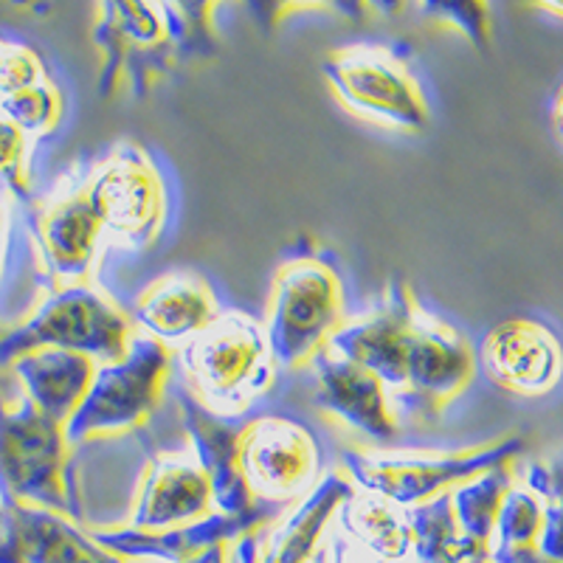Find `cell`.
<instances>
[{"instance_id":"1","label":"cell","mask_w":563,"mask_h":563,"mask_svg":"<svg viewBox=\"0 0 563 563\" xmlns=\"http://www.w3.org/2000/svg\"><path fill=\"white\" fill-rule=\"evenodd\" d=\"M214 7L189 3H99L93 43L102 54L99 93L113 97L122 85L144 93L180 54L214 45L209 14Z\"/></svg>"},{"instance_id":"2","label":"cell","mask_w":563,"mask_h":563,"mask_svg":"<svg viewBox=\"0 0 563 563\" xmlns=\"http://www.w3.org/2000/svg\"><path fill=\"white\" fill-rule=\"evenodd\" d=\"M184 386L209 415L238 420L254 409L276 384L274 352L265 339L263 321L229 310L175 350Z\"/></svg>"},{"instance_id":"3","label":"cell","mask_w":563,"mask_h":563,"mask_svg":"<svg viewBox=\"0 0 563 563\" xmlns=\"http://www.w3.org/2000/svg\"><path fill=\"white\" fill-rule=\"evenodd\" d=\"M135 335L139 330L128 310L119 308L108 290L88 282L52 290L26 321L3 327L0 366L9 369L20 355L37 350L77 352L97 364H115L128 355Z\"/></svg>"},{"instance_id":"4","label":"cell","mask_w":563,"mask_h":563,"mask_svg":"<svg viewBox=\"0 0 563 563\" xmlns=\"http://www.w3.org/2000/svg\"><path fill=\"white\" fill-rule=\"evenodd\" d=\"M521 451V437H505L462 451L350 449L341 454V465L355 490L380 496L400 510H411L429 505L442 493H451L493 467L510 465Z\"/></svg>"},{"instance_id":"5","label":"cell","mask_w":563,"mask_h":563,"mask_svg":"<svg viewBox=\"0 0 563 563\" xmlns=\"http://www.w3.org/2000/svg\"><path fill=\"white\" fill-rule=\"evenodd\" d=\"M346 294L324 256H290L276 268L263 330L279 369H305L346 324Z\"/></svg>"},{"instance_id":"6","label":"cell","mask_w":563,"mask_h":563,"mask_svg":"<svg viewBox=\"0 0 563 563\" xmlns=\"http://www.w3.org/2000/svg\"><path fill=\"white\" fill-rule=\"evenodd\" d=\"M65 426L26 397H0V501L59 512L82 525V507L68 476Z\"/></svg>"},{"instance_id":"7","label":"cell","mask_w":563,"mask_h":563,"mask_svg":"<svg viewBox=\"0 0 563 563\" xmlns=\"http://www.w3.org/2000/svg\"><path fill=\"white\" fill-rule=\"evenodd\" d=\"M330 93L355 119L391 130V133H426L431 108L420 79L404 52L384 43L339 45L321 59Z\"/></svg>"},{"instance_id":"8","label":"cell","mask_w":563,"mask_h":563,"mask_svg":"<svg viewBox=\"0 0 563 563\" xmlns=\"http://www.w3.org/2000/svg\"><path fill=\"white\" fill-rule=\"evenodd\" d=\"M173 366L175 352L144 333L135 335L122 361L99 364L88 395L65 422L70 451L82 442L144 429L169 395Z\"/></svg>"},{"instance_id":"9","label":"cell","mask_w":563,"mask_h":563,"mask_svg":"<svg viewBox=\"0 0 563 563\" xmlns=\"http://www.w3.org/2000/svg\"><path fill=\"white\" fill-rule=\"evenodd\" d=\"M82 186L102 218L108 245L135 254L155 249L169 220V189L147 150L133 141L115 144Z\"/></svg>"},{"instance_id":"10","label":"cell","mask_w":563,"mask_h":563,"mask_svg":"<svg viewBox=\"0 0 563 563\" xmlns=\"http://www.w3.org/2000/svg\"><path fill=\"white\" fill-rule=\"evenodd\" d=\"M238 465L251 499L290 510L321 479V445L299 420L263 415L243 422Z\"/></svg>"},{"instance_id":"11","label":"cell","mask_w":563,"mask_h":563,"mask_svg":"<svg viewBox=\"0 0 563 563\" xmlns=\"http://www.w3.org/2000/svg\"><path fill=\"white\" fill-rule=\"evenodd\" d=\"M476 366L501 391L544 397L563 380V339L547 321L512 316L482 335Z\"/></svg>"},{"instance_id":"12","label":"cell","mask_w":563,"mask_h":563,"mask_svg":"<svg viewBox=\"0 0 563 563\" xmlns=\"http://www.w3.org/2000/svg\"><path fill=\"white\" fill-rule=\"evenodd\" d=\"M476 369V350L460 327L417 305L400 397H409L422 417H440L474 384Z\"/></svg>"},{"instance_id":"13","label":"cell","mask_w":563,"mask_h":563,"mask_svg":"<svg viewBox=\"0 0 563 563\" xmlns=\"http://www.w3.org/2000/svg\"><path fill=\"white\" fill-rule=\"evenodd\" d=\"M417 305L420 301L415 299L409 285L395 282L386 288L384 301L372 313L346 319V324L330 339L327 350L372 372L386 386L391 400H397L406 386V361H409Z\"/></svg>"},{"instance_id":"14","label":"cell","mask_w":563,"mask_h":563,"mask_svg":"<svg viewBox=\"0 0 563 563\" xmlns=\"http://www.w3.org/2000/svg\"><path fill=\"white\" fill-rule=\"evenodd\" d=\"M32 234L52 290L88 285L99 254L108 245L102 218L82 184L52 203L37 206L32 214Z\"/></svg>"},{"instance_id":"15","label":"cell","mask_w":563,"mask_h":563,"mask_svg":"<svg viewBox=\"0 0 563 563\" xmlns=\"http://www.w3.org/2000/svg\"><path fill=\"white\" fill-rule=\"evenodd\" d=\"M214 512V490L192 451L155 454L141 476L124 527L139 532H167L198 525Z\"/></svg>"},{"instance_id":"16","label":"cell","mask_w":563,"mask_h":563,"mask_svg":"<svg viewBox=\"0 0 563 563\" xmlns=\"http://www.w3.org/2000/svg\"><path fill=\"white\" fill-rule=\"evenodd\" d=\"M310 372L316 380L313 400L321 415L380 445L400 434L391 409L395 400L372 372L341 358L333 350L319 352Z\"/></svg>"},{"instance_id":"17","label":"cell","mask_w":563,"mask_h":563,"mask_svg":"<svg viewBox=\"0 0 563 563\" xmlns=\"http://www.w3.org/2000/svg\"><path fill=\"white\" fill-rule=\"evenodd\" d=\"M169 395L175 397L180 411V422H184L189 442H192V454L206 471L214 490V507L223 516H254L260 510H279V507L260 505L251 499L249 487H245L243 476H240L238 465V442L243 426L234 420H223L203 409V406L189 395L184 384H169ZM288 512V510H279Z\"/></svg>"},{"instance_id":"18","label":"cell","mask_w":563,"mask_h":563,"mask_svg":"<svg viewBox=\"0 0 563 563\" xmlns=\"http://www.w3.org/2000/svg\"><path fill=\"white\" fill-rule=\"evenodd\" d=\"M285 512L260 510L254 516H223L214 512L198 525H186L167 532H139L128 530L124 525L115 527H90V536L97 538L104 550L124 561H169L180 563L186 558L198 555L218 544H231L245 536H256L274 521H279Z\"/></svg>"},{"instance_id":"19","label":"cell","mask_w":563,"mask_h":563,"mask_svg":"<svg viewBox=\"0 0 563 563\" xmlns=\"http://www.w3.org/2000/svg\"><path fill=\"white\" fill-rule=\"evenodd\" d=\"M218 316V296L195 271H169L153 279L135 296L130 310L139 333L161 341L173 352L203 333Z\"/></svg>"},{"instance_id":"20","label":"cell","mask_w":563,"mask_h":563,"mask_svg":"<svg viewBox=\"0 0 563 563\" xmlns=\"http://www.w3.org/2000/svg\"><path fill=\"white\" fill-rule=\"evenodd\" d=\"M99 364L88 355L65 350H37L9 364L12 378L29 404L65 426L88 395Z\"/></svg>"},{"instance_id":"21","label":"cell","mask_w":563,"mask_h":563,"mask_svg":"<svg viewBox=\"0 0 563 563\" xmlns=\"http://www.w3.org/2000/svg\"><path fill=\"white\" fill-rule=\"evenodd\" d=\"M355 487L346 479L344 471L324 474V479L313 487L296 507H290L279 521L263 532V550L256 563H310L319 552L321 536L339 516V507L350 499Z\"/></svg>"},{"instance_id":"22","label":"cell","mask_w":563,"mask_h":563,"mask_svg":"<svg viewBox=\"0 0 563 563\" xmlns=\"http://www.w3.org/2000/svg\"><path fill=\"white\" fill-rule=\"evenodd\" d=\"M18 527L23 563H130L104 550L79 521L32 505H7Z\"/></svg>"},{"instance_id":"23","label":"cell","mask_w":563,"mask_h":563,"mask_svg":"<svg viewBox=\"0 0 563 563\" xmlns=\"http://www.w3.org/2000/svg\"><path fill=\"white\" fill-rule=\"evenodd\" d=\"M335 519L341 521L350 541L375 552L384 561L397 563L411 555L409 516H406V510L391 505V501L380 499V496L355 490L339 507Z\"/></svg>"},{"instance_id":"24","label":"cell","mask_w":563,"mask_h":563,"mask_svg":"<svg viewBox=\"0 0 563 563\" xmlns=\"http://www.w3.org/2000/svg\"><path fill=\"white\" fill-rule=\"evenodd\" d=\"M411 527V552L420 563H490L487 547L467 541L451 510V493L406 510Z\"/></svg>"},{"instance_id":"25","label":"cell","mask_w":563,"mask_h":563,"mask_svg":"<svg viewBox=\"0 0 563 563\" xmlns=\"http://www.w3.org/2000/svg\"><path fill=\"white\" fill-rule=\"evenodd\" d=\"M512 476H516L512 467L501 465L451 490V510H454L456 527L467 541L490 550L493 530H496V519H499L505 493L512 485Z\"/></svg>"},{"instance_id":"26","label":"cell","mask_w":563,"mask_h":563,"mask_svg":"<svg viewBox=\"0 0 563 563\" xmlns=\"http://www.w3.org/2000/svg\"><path fill=\"white\" fill-rule=\"evenodd\" d=\"M541 521H544V501H541V496L530 490L519 476H512V485L505 493L499 519H496V530H493L490 550H525V547H536Z\"/></svg>"},{"instance_id":"27","label":"cell","mask_w":563,"mask_h":563,"mask_svg":"<svg viewBox=\"0 0 563 563\" xmlns=\"http://www.w3.org/2000/svg\"><path fill=\"white\" fill-rule=\"evenodd\" d=\"M0 113L7 115L12 124H18L29 139H45L63 122V90L52 79H45V82L34 85V88L20 90L14 97L0 99Z\"/></svg>"},{"instance_id":"28","label":"cell","mask_w":563,"mask_h":563,"mask_svg":"<svg viewBox=\"0 0 563 563\" xmlns=\"http://www.w3.org/2000/svg\"><path fill=\"white\" fill-rule=\"evenodd\" d=\"M0 184L20 203H32V161H29V135L0 113Z\"/></svg>"},{"instance_id":"29","label":"cell","mask_w":563,"mask_h":563,"mask_svg":"<svg viewBox=\"0 0 563 563\" xmlns=\"http://www.w3.org/2000/svg\"><path fill=\"white\" fill-rule=\"evenodd\" d=\"M45 79H52L48 68L32 45L0 37V99L14 97Z\"/></svg>"},{"instance_id":"30","label":"cell","mask_w":563,"mask_h":563,"mask_svg":"<svg viewBox=\"0 0 563 563\" xmlns=\"http://www.w3.org/2000/svg\"><path fill=\"white\" fill-rule=\"evenodd\" d=\"M420 14H429L445 26H454L476 48L490 45V7L485 3H429V7H420Z\"/></svg>"},{"instance_id":"31","label":"cell","mask_w":563,"mask_h":563,"mask_svg":"<svg viewBox=\"0 0 563 563\" xmlns=\"http://www.w3.org/2000/svg\"><path fill=\"white\" fill-rule=\"evenodd\" d=\"M330 563H391V561H384V558H378L375 552L364 550L361 544H355V541H350L346 536L335 538L333 547H330Z\"/></svg>"},{"instance_id":"32","label":"cell","mask_w":563,"mask_h":563,"mask_svg":"<svg viewBox=\"0 0 563 563\" xmlns=\"http://www.w3.org/2000/svg\"><path fill=\"white\" fill-rule=\"evenodd\" d=\"M490 563H552L536 547L525 550H490Z\"/></svg>"},{"instance_id":"33","label":"cell","mask_w":563,"mask_h":563,"mask_svg":"<svg viewBox=\"0 0 563 563\" xmlns=\"http://www.w3.org/2000/svg\"><path fill=\"white\" fill-rule=\"evenodd\" d=\"M234 544L238 541H231V544H218V547H209V550L198 552V555L186 558L180 563H234Z\"/></svg>"},{"instance_id":"34","label":"cell","mask_w":563,"mask_h":563,"mask_svg":"<svg viewBox=\"0 0 563 563\" xmlns=\"http://www.w3.org/2000/svg\"><path fill=\"white\" fill-rule=\"evenodd\" d=\"M550 119H552V130H555L558 141H561V147H563V82L558 85L555 97H552Z\"/></svg>"},{"instance_id":"35","label":"cell","mask_w":563,"mask_h":563,"mask_svg":"<svg viewBox=\"0 0 563 563\" xmlns=\"http://www.w3.org/2000/svg\"><path fill=\"white\" fill-rule=\"evenodd\" d=\"M12 386H18V380L12 378V372L0 366V397H9V400L20 397V395H12Z\"/></svg>"},{"instance_id":"36","label":"cell","mask_w":563,"mask_h":563,"mask_svg":"<svg viewBox=\"0 0 563 563\" xmlns=\"http://www.w3.org/2000/svg\"><path fill=\"white\" fill-rule=\"evenodd\" d=\"M3 254H7V211L0 206V268H3ZM3 333V327H0Z\"/></svg>"},{"instance_id":"37","label":"cell","mask_w":563,"mask_h":563,"mask_svg":"<svg viewBox=\"0 0 563 563\" xmlns=\"http://www.w3.org/2000/svg\"><path fill=\"white\" fill-rule=\"evenodd\" d=\"M538 12L550 14V18L555 20H563V3H536Z\"/></svg>"},{"instance_id":"38","label":"cell","mask_w":563,"mask_h":563,"mask_svg":"<svg viewBox=\"0 0 563 563\" xmlns=\"http://www.w3.org/2000/svg\"><path fill=\"white\" fill-rule=\"evenodd\" d=\"M310 563H330V547L321 544L319 552H316V555L310 558Z\"/></svg>"}]
</instances>
